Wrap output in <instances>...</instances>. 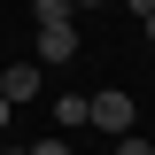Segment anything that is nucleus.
Masks as SVG:
<instances>
[{
	"label": "nucleus",
	"instance_id": "nucleus-5",
	"mask_svg": "<svg viewBox=\"0 0 155 155\" xmlns=\"http://www.w3.org/2000/svg\"><path fill=\"white\" fill-rule=\"evenodd\" d=\"M23 155H70V140H31Z\"/></svg>",
	"mask_w": 155,
	"mask_h": 155
},
{
	"label": "nucleus",
	"instance_id": "nucleus-8",
	"mask_svg": "<svg viewBox=\"0 0 155 155\" xmlns=\"http://www.w3.org/2000/svg\"><path fill=\"white\" fill-rule=\"evenodd\" d=\"M78 8H101V0H70V16H78Z\"/></svg>",
	"mask_w": 155,
	"mask_h": 155
},
{
	"label": "nucleus",
	"instance_id": "nucleus-4",
	"mask_svg": "<svg viewBox=\"0 0 155 155\" xmlns=\"http://www.w3.org/2000/svg\"><path fill=\"white\" fill-rule=\"evenodd\" d=\"M54 124H62V132H85V93H62L54 101Z\"/></svg>",
	"mask_w": 155,
	"mask_h": 155
},
{
	"label": "nucleus",
	"instance_id": "nucleus-9",
	"mask_svg": "<svg viewBox=\"0 0 155 155\" xmlns=\"http://www.w3.org/2000/svg\"><path fill=\"white\" fill-rule=\"evenodd\" d=\"M0 132H8V101H0Z\"/></svg>",
	"mask_w": 155,
	"mask_h": 155
},
{
	"label": "nucleus",
	"instance_id": "nucleus-10",
	"mask_svg": "<svg viewBox=\"0 0 155 155\" xmlns=\"http://www.w3.org/2000/svg\"><path fill=\"white\" fill-rule=\"evenodd\" d=\"M0 155H23V147H0Z\"/></svg>",
	"mask_w": 155,
	"mask_h": 155
},
{
	"label": "nucleus",
	"instance_id": "nucleus-6",
	"mask_svg": "<svg viewBox=\"0 0 155 155\" xmlns=\"http://www.w3.org/2000/svg\"><path fill=\"white\" fill-rule=\"evenodd\" d=\"M116 155H155L147 140H132V132H116Z\"/></svg>",
	"mask_w": 155,
	"mask_h": 155
},
{
	"label": "nucleus",
	"instance_id": "nucleus-2",
	"mask_svg": "<svg viewBox=\"0 0 155 155\" xmlns=\"http://www.w3.org/2000/svg\"><path fill=\"white\" fill-rule=\"evenodd\" d=\"M85 124L116 140V132H132V124H140V101L124 93V85H109V93H93V101H85Z\"/></svg>",
	"mask_w": 155,
	"mask_h": 155
},
{
	"label": "nucleus",
	"instance_id": "nucleus-3",
	"mask_svg": "<svg viewBox=\"0 0 155 155\" xmlns=\"http://www.w3.org/2000/svg\"><path fill=\"white\" fill-rule=\"evenodd\" d=\"M39 85H47L39 62H8V70H0V101H8V109H16V101H39Z\"/></svg>",
	"mask_w": 155,
	"mask_h": 155
},
{
	"label": "nucleus",
	"instance_id": "nucleus-7",
	"mask_svg": "<svg viewBox=\"0 0 155 155\" xmlns=\"http://www.w3.org/2000/svg\"><path fill=\"white\" fill-rule=\"evenodd\" d=\"M140 31H147V47H155V16H140Z\"/></svg>",
	"mask_w": 155,
	"mask_h": 155
},
{
	"label": "nucleus",
	"instance_id": "nucleus-1",
	"mask_svg": "<svg viewBox=\"0 0 155 155\" xmlns=\"http://www.w3.org/2000/svg\"><path fill=\"white\" fill-rule=\"evenodd\" d=\"M78 54V16L70 0H39V70H62Z\"/></svg>",
	"mask_w": 155,
	"mask_h": 155
}]
</instances>
